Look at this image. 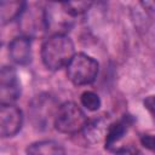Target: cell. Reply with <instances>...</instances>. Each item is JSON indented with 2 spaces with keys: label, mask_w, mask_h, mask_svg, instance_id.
I'll use <instances>...</instances> for the list:
<instances>
[{
  "label": "cell",
  "mask_w": 155,
  "mask_h": 155,
  "mask_svg": "<svg viewBox=\"0 0 155 155\" xmlns=\"http://www.w3.org/2000/svg\"><path fill=\"white\" fill-rule=\"evenodd\" d=\"M133 124V119L130 115H124L115 122H111L108 127L105 136V148L113 150L117 147V143L125 137L128 128Z\"/></svg>",
  "instance_id": "obj_10"
},
{
  "label": "cell",
  "mask_w": 155,
  "mask_h": 155,
  "mask_svg": "<svg viewBox=\"0 0 155 155\" xmlns=\"http://www.w3.org/2000/svg\"><path fill=\"white\" fill-rule=\"evenodd\" d=\"M21 19V27H22V35L31 39L45 30L46 28V19H45V10L41 11H31V10H24L22 16L19 17Z\"/></svg>",
  "instance_id": "obj_8"
},
{
  "label": "cell",
  "mask_w": 155,
  "mask_h": 155,
  "mask_svg": "<svg viewBox=\"0 0 155 155\" xmlns=\"http://www.w3.org/2000/svg\"><path fill=\"white\" fill-rule=\"evenodd\" d=\"M27 8V2L18 0H2L0 1V21L1 24L12 22L13 19H19L24 10Z\"/></svg>",
  "instance_id": "obj_11"
},
{
  "label": "cell",
  "mask_w": 155,
  "mask_h": 155,
  "mask_svg": "<svg viewBox=\"0 0 155 155\" xmlns=\"http://www.w3.org/2000/svg\"><path fill=\"white\" fill-rule=\"evenodd\" d=\"M99 70L98 62L82 52L75 53L73 59L67 67V75L68 79L76 86H86L92 84Z\"/></svg>",
  "instance_id": "obj_3"
},
{
  "label": "cell",
  "mask_w": 155,
  "mask_h": 155,
  "mask_svg": "<svg viewBox=\"0 0 155 155\" xmlns=\"http://www.w3.org/2000/svg\"><path fill=\"white\" fill-rule=\"evenodd\" d=\"M140 144L145 149L155 153V134H150V133L142 134L140 136Z\"/></svg>",
  "instance_id": "obj_16"
},
{
  "label": "cell",
  "mask_w": 155,
  "mask_h": 155,
  "mask_svg": "<svg viewBox=\"0 0 155 155\" xmlns=\"http://www.w3.org/2000/svg\"><path fill=\"white\" fill-rule=\"evenodd\" d=\"M88 120L82 109L74 102H64L59 105L53 126L64 134H76L85 130Z\"/></svg>",
  "instance_id": "obj_2"
},
{
  "label": "cell",
  "mask_w": 155,
  "mask_h": 155,
  "mask_svg": "<svg viewBox=\"0 0 155 155\" xmlns=\"http://www.w3.org/2000/svg\"><path fill=\"white\" fill-rule=\"evenodd\" d=\"M27 155H65V150L58 142L45 139L31 143L27 148Z\"/></svg>",
  "instance_id": "obj_12"
},
{
  "label": "cell",
  "mask_w": 155,
  "mask_h": 155,
  "mask_svg": "<svg viewBox=\"0 0 155 155\" xmlns=\"http://www.w3.org/2000/svg\"><path fill=\"white\" fill-rule=\"evenodd\" d=\"M109 125L110 124L107 121V119L104 116H101L93 120L92 122H88L82 132H85L86 139H88L91 143H96V142H99L102 138L105 139Z\"/></svg>",
  "instance_id": "obj_13"
},
{
  "label": "cell",
  "mask_w": 155,
  "mask_h": 155,
  "mask_svg": "<svg viewBox=\"0 0 155 155\" xmlns=\"http://www.w3.org/2000/svg\"><path fill=\"white\" fill-rule=\"evenodd\" d=\"M23 126V113L15 104L0 107V136L2 138L16 136Z\"/></svg>",
  "instance_id": "obj_7"
},
{
  "label": "cell",
  "mask_w": 155,
  "mask_h": 155,
  "mask_svg": "<svg viewBox=\"0 0 155 155\" xmlns=\"http://www.w3.org/2000/svg\"><path fill=\"white\" fill-rule=\"evenodd\" d=\"M80 102H81L82 107H85L90 111L98 110L101 104H102L99 96L97 93H94L93 91H85V92H82L81 96H80Z\"/></svg>",
  "instance_id": "obj_14"
},
{
  "label": "cell",
  "mask_w": 155,
  "mask_h": 155,
  "mask_svg": "<svg viewBox=\"0 0 155 155\" xmlns=\"http://www.w3.org/2000/svg\"><path fill=\"white\" fill-rule=\"evenodd\" d=\"M58 108L59 105L53 97L48 94L36 96L29 105V114L34 126L38 128H46L51 121L54 122Z\"/></svg>",
  "instance_id": "obj_4"
},
{
  "label": "cell",
  "mask_w": 155,
  "mask_h": 155,
  "mask_svg": "<svg viewBox=\"0 0 155 155\" xmlns=\"http://www.w3.org/2000/svg\"><path fill=\"white\" fill-rule=\"evenodd\" d=\"M8 56L18 65L29 64L31 61V39L19 35L8 44Z\"/></svg>",
  "instance_id": "obj_9"
},
{
  "label": "cell",
  "mask_w": 155,
  "mask_h": 155,
  "mask_svg": "<svg viewBox=\"0 0 155 155\" xmlns=\"http://www.w3.org/2000/svg\"><path fill=\"white\" fill-rule=\"evenodd\" d=\"M143 105H144V108L155 117V94L148 96V97L143 101Z\"/></svg>",
  "instance_id": "obj_17"
},
{
  "label": "cell",
  "mask_w": 155,
  "mask_h": 155,
  "mask_svg": "<svg viewBox=\"0 0 155 155\" xmlns=\"http://www.w3.org/2000/svg\"><path fill=\"white\" fill-rule=\"evenodd\" d=\"M75 56L74 42L67 34H51L41 46V59L50 70L67 68Z\"/></svg>",
  "instance_id": "obj_1"
},
{
  "label": "cell",
  "mask_w": 155,
  "mask_h": 155,
  "mask_svg": "<svg viewBox=\"0 0 155 155\" xmlns=\"http://www.w3.org/2000/svg\"><path fill=\"white\" fill-rule=\"evenodd\" d=\"M21 96V81L16 69L5 65L0 70V103L13 104Z\"/></svg>",
  "instance_id": "obj_6"
},
{
  "label": "cell",
  "mask_w": 155,
  "mask_h": 155,
  "mask_svg": "<svg viewBox=\"0 0 155 155\" xmlns=\"http://www.w3.org/2000/svg\"><path fill=\"white\" fill-rule=\"evenodd\" d=\"M92 4L93 2H91V1H68V2H63L65 10L68 11V13L71 17H78V16L84 15L85 12H87L90 10Z\"/></svg>",
  "instance_id": "obj_15"
},
{
  "label": "cell",
  "mask_w": 155,
  "mask_h": 155,
  "mask_svg": "<svg viewBox=\"0 0 155 155\" xmlns=\"http://www.w3.org/2000/svg\"><path fill=\"white\" fill-rule=\"evenodd\" d=\"M73 18L65 10L63 2H50L45 8L46 28L52 34H65L71 27Z\"/></svg>",
  "instance_id": "obj_5"
}]
</instances>
